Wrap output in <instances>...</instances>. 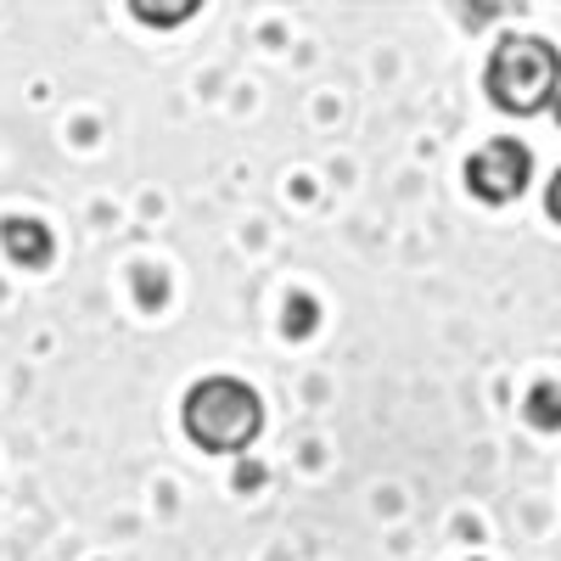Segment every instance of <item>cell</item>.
<instances>
[{"instance_id": "obj_1", "label": "cell", "mask_w": 561, "mask_h": 561, "mask_svg": "<svg viewBox=\"0 0 561 561\" xmlns=\"http://www.w3.org/2000/svg\"><path fill=\"white\" fill-rule=\"evenodd\" d=\"M489 102L511 118H534L561 96V51L539 34H505L489 51Z\"/></svg>"}, {"instance_id": "obj_2", "label": "cell", "mask_w": 561, "mask_h": 561, "mask_svg": "<svg viewBox=\"0 0 561 561\" xmlns=\"http://www.w3.org/2000/svg\"><path fill=\"white\" fill-rule=\"evenodd\" d=\"M180 421H185V438H192L197 449L242 455V449H253V438L264 427V404L237 377H203L192 393H185Z\"/></svg>"}, {"instance_id": "obj_3", "label": "cell", "mask_w": 561, "mask_h": 561, "mask_svg": "<svg viewBox=\"0 0 561 561\" xmlns=\"http://www.w3.org/2000/svg\"><path fill=\"white\" fill-rule=\"evenodd\" d=\"M528 180H534V152L511 135L483 140V147L466 158V192L478 203H517L528 192Z\"/></svg>"}, {"instance_id": "obj_4", "label": "cell", "mask_w": 561, "mask_h": 561, "mask_svg": "<svg viewBox=\"0 0 561 561\" xmlns=\"http://www.w3.org/2000/svg\"><path fill=\"white\" fill-rule=\"evenodd\" d=\"M0 248H7V259L23 264V270H45L51 253H57L51 230H45L39 219H7V225H0Z\"/></svg>"}, {"instance_id": "obj_5", "label": "cell", "mask_w": 561, "mask_h": 561, "mask_svg": "<svg viewBox=\"0 0 561 561\" xmlns=\"http://www.w3.org/2000/svg\"><path fill=\"white\" fill-rule=\"evenodd\" d=\"M523 415H528V427H539V433H561V388H556V382L528 388Z\"/></svg>"}, {"instance_id": "obj_6", "label": "cell", "mask_w": 561, "mask_h": 561, "mask_svg": "<svg viewBox=\"0 0 561 561\" xmlns=\"http://www.w3.org/2000/svg\"><path fill=\"white\" fill-rule=\"evenodd\" d=\"M135 18L140 23H185V18H197V0H185V7H147V0H135Z\"/></svg>"}, {"instance_id": "obj_7", "label": "cell", "mask_w": 561, "mask_h": 561, "mask_svg": "<svg viewBox=\"0 0 561 561\" xmlns=\"http://www.w3.org/2000/svg\"><path fill=\"white\" fill-rule=\"evenodd\" d=\"M309 325H314V304L309 298H293L287 304V332L298 337V332H309Z\"/></svg>"}, {"instance_id": "obj_8", "label": "cell", "mask_w": 561, "mask_h": 561, "mask_svg": "<svg viewBox=\"0 0 561 561\" xmlns=\"http://www.w3.org/2000/svg\"><path fill=\"white\" fill-rule=\"evenodd\" d=\"M545 214L561 225V169H556V174H550V185H545Z\"/></svg>"}]
</instances>
